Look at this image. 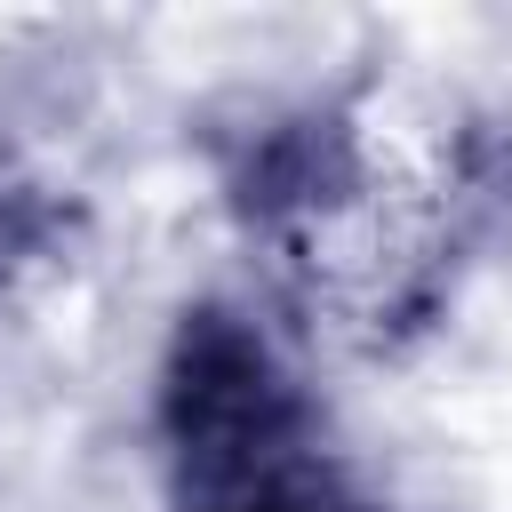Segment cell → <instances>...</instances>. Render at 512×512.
I'll list each match as a JSON object with an SVG mask.
<instances>
[{"mask_svg":"<svg viewBox=\"0 0 512 512\" xmlns=\"http://www.w3.org/2000/svg\"><path fill=\"white\" fill-rule=\"evenodd\" d=\"M160 440L176 488L216 512L296 480L312 448V400L280 344L240 304H184L160 360Z\"/></svg>","mask_w":512,"mask_h":512,"instance_id":"cell-1","label":"cell"},{"mask_svg":"<svg viewBox=\"0 0 512 512\" xmlns=\"http://www.w3.org/2000/svg\"><path fill=\"white\" fill-rule=\"evenodd\" d=\"M360 184H368V152L352 112L336 104H280L256 112L240 136H224V200L256 232H304L352 208Z\"/></svg>","mask_w":512,"mask_h":512,"instance_id":"cell-2","label":"cell"},{"mask_svg":"<svg viewBox=\"0 0 512 512\" xmlns=\"http://www.w3.org/2000/svg\"><path fill=\"white\" fill-rule=\"evenodd\" d=\"M80 240V208L40 184V176H16L0 168V304H16L32 280H48Z\"/></svg>","mask_w":512,"mask_h":512,"instance_id":"cell-3","label":"cell"},{"mask_svg":"<svg viewBox=\"0 0 512 512\" xmlns=\"http://www.w3.org/2000/svg\"><path fill=\"white\" fill-rule=\"evenodd\" d=\"M216 512H368V504H344V496H312V488H272V496H248V504H216Z\"/></svg>","mask_w":512,"mask_h":512,"instance_id":"cell-4","label":"cell"}]
</instances>
